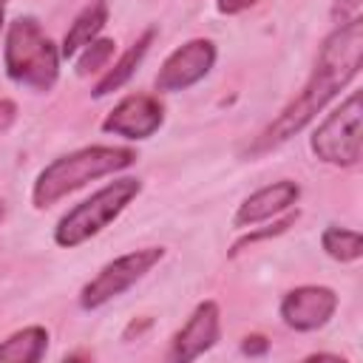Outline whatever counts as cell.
I'll list each match as a JSON object with an SVG mask.
<instances>
[{"label":"cell","mask_w":363,"mask_h":363,"mask_svg":"<svg viewBox=\"0 0 363 363\" xmlns=\"http://www.w3.org/2000/svg\"><path fill=\"white\" fill-rule=\"evenodd\" d=\"M360 62H363V17L337 26L323 40L309 82L267 125V130L258 136L252 150H269V147L292 139L298 130H303L318 116V111H323L326 102L335 99L340 94V88H346L357 77Z\"/></svg>","instance_id":"6da1fadb"},{"label":"cell","mask_w":363,"mask_h":363,"mask_svg":"<svg viewBox=\"0 0 363 363\" xmlns=\"http://www.w3.org/2000/svg\"><path fill=\"white\" fill-rule=\"evenodd\" d=\"M136 162V150L130 147H113V145H91L79 147L68 156L54 159L40 170L31 187V201L37 210H45L57 204L62 196L79 190L82 184L111 176L116 170H125Z\"/></svg>","instance_id":"7a4b0ae2"},{"label":"cell","mask_w":363,"mask_h":363,"mask_svg":"<svg viewBox=\"0 0 363 363\" xmlns=\"http://www.w3.org/2000/svg\"><path fill=\"white\" fill-rule=\"evenodd\" d=\"M60 48L40 28L34 17H17L9 23L3 62L9 79L31 91H51L60 77Z\"/></svg>","instance_id":"3957f363"},{"label":"cell","mask_w":363,"mask_h":363,"mask_svg":"<svg viewBox=\"0 0 363 363\" xmlns=\"http://www.w3.org/2000/svg\"><path fill=\"white\" fill-rule=\"evenodd\" d=\"M142 193V182L133 176L108 182L105 187H99L91 199L79 201L77 207H71L54 227V241L65 250H74L79 244H85L88 238H94L96 233H102L136 196Z\"/></svg>","instance_id":"277c9868"},{"label":"cell","mask_w":363,"mask_h":363,"mask_svg":"<svg viewBox=\"0 0 363 363\" xmlns=\"http://www.w3.org/2000/svg\"><path fill=\"white\" fill-rule=\"evenodd\" d=\"M312 153L335 167H354L363 153V105L360 91H352L326 119L315 128L309 139Z\"/></svg>","instance_id":"5b68a950"},{"label":"cell","mask_w":363,"mask_h":363,"mask_svg":"<svg viewBox=\"0 0 363 363\" xmlns=\"http://www.w3.org/2000/svg\"><path fill=\"white\" fill-rule=\"evenodd\" d=\"M164 258L162 247H142V250H130L113 261H108L79 292V306L82 309H99L108 301L119 298L122 292H128L136 281H142L159 261Z\"/></svg>","instance_id":"8992f818"},{"label":"cell","mask_w":363,"mask_h":363,"mask_svg":"<svg viewBox=\"0 0 363 363\" xmlns=\"http://www.w3.org/2000/svg\"><path fill=\"white\" fill-rule=\"evenodd\" d=\"M213 62H216V45L210 40H204V37L187 40L162 62V68L156 74V91L159 94L187 91L190 85H196L199 79H204L210 74Z\"/></svg>","instance_id":"52a82bcc"},{"label":"cell","mask_w":363,"mask_h":363,"mask_svg":"<svg viewBox=\"0 0 363 363\" xmlns=\"http://www.w3.org/2000/svg\"><path fill=\"white\" fill-rule=\"evenodd\" d=\"M162 122H164V105L159 102V96L128 94L102 119V130L122 136V139H130V142H142V139L153 136L162 128Z\"/></svg>","instance_id":"ba28073f"},{"label":"cell","mask_w":363,"mask_h":363,"mask_svg":"<svg viewBox=\"0 0 363 363\" xmlns=\"http://www.w3.org/2000/svg\"><path fill=\"white\" fill-rule=\"evenodd\" d=\"M337 309V295L329 286L303 284L284 295L281 301V320L295 332H315L332 320Z\"/></svg>","instance_id":"9c48e42d"},{"label":"cell","mask_w":363,"mask_h":363,"mask_svg":"<svg viewBox=\"0 0 363 363\" xmlns=\"http://www.w3.org/2000/svg\"><path fill=\"white\" fill-rule=\"evenodd\" d=\"M218 332H221V312H218V303H216V301H201V303L193 309V315L187 318V323L173 335L167 360H176V363L196 360L199 354H204V352L218 340Z\"/></svg>","instance_id":"30bf717a"},{"label":"cell","mask_w":363,"mask_h":363,"mask_svg":"<svg viewBox=\"0 0 363 363\" xmlns=\"http://www.w3.org/2000/svg\"><path fill=\"white\" fill-rule=\"evenodd\" d=\"M298 199H301V187H298L295 182H289V179L272 182V184H267V187L250 193V196L238 204V210H235V216H233V224H235L238 230L255 227V224H261V221H269V218L278 216V213H286L292 204H298Z\"/></svg>","instance_id":"8fae6325"},{"label":"cell","mask_w":363,"mask_h":363,"mask_svg":"<svg viewBox=\"0 0 363 363\" xmlns=\"http://www.w3.org/2000/svg\"><path fill=\"white\" fill-rule=\"evenodd\" d=\"M108 23V0H94L88 3L71 23V28L65 31L62 37V45H60V57H77L91 40H96V34L105 28Z\"/></svg>","instance_id":"7c38bea8"},{"label":"cell","mask_w":363,"mask_h":363,"mask_svg":"<svg viewBox=\"0 0 363 363\" xmlns=\"http://www.w3.org/2000/svg\"><path fill=\"white\" fill-rule=\"evenodd\" d=\"M156 40V28H147L105 74H102V79L94 85V91H91V96H96V99H102V96H108V94H113V91H119L130 77H133V71H136V65L145 60V54H147V48H150V43Z\"/></svg>","instance_id":"4fadbf2b"},{"label":"cell","mask_w":363,"mask_h":363,"mask_svg":"<svg viewBox=\"0 0 363 363\" xmlns=\"http://www.w3.org/2000/svg\"><path fill=\"white\" fill-rule=\"evenodd\" d=\"M48 349V332L43 326H26L0 343V363H40Z\"/></svg>","instance_id":"5bb4252c"},{"label":"cell","mask_w":363,"mask_h":363,"mask_svg":"<svg viewBox=\"0 0 363 363\" xmlns=\"http://www.w3.org/2000/svg\"><path fill=\"white\" fill-rule=\"evenodd\" d=\"M320 247L329 258L340 261V264H349V261H357L363 255V238L360 233L354 230H346V227H326L323 235H320Z\"/></svg>","instance_id":"9a60e30c"},{"label":"cell","mask_w":363,"mask_h":363,"mask_svg":"<svg viewBox=\"0 0 363 363\" xmlns=\"http://www.w3.org/2000/svg\"><path fill=\"white\" fill-rule=\"evenodd\" d=\"M113 51H116V43H113V40H108V37L91 40V43L79 51V57H77V74H79V77H88V74L102 71V68L108 65V60L113 57Z\"/></svg>","instance_id":"2e32d148"},{"label":"cell","mask_w":363,"mask_h":363,"mask_svg":"<svg viewBox=\"0 0 363 363\" xmlns=\"http://www.w3.org/2000/svg\"><path fill=\"white\" fill-rule=\"evenodd\" d=\"M298 221V210L295 213H286L284 218H278L272 227H264V230H252V233H247L244 238H238L235 244H233V250H230V255H238L241 250H247V247H252L255 241H264V238H272V235H281L284 230H289L292 224Z\"/></svg>","instance_id":"e0dca14e"},{"label":"cell","mask_w":363,"mask_h":363,"mask_svg":"<svg viewBox=\"0 0 363 363\" xmlns=\"http://www.w3.org/2000/svg\"><path fill=\"white\" fill-rule=\"evenodd\" d=\"M363 11V0H335L332 3V20L337 26L349 23V20H357Z\"/></svg>","instance_id":"ac0fdd59"},{"label":"cell","mask_w":363,"mask_h":363,"mask_svg":"<svg viewBox=\"0 0 363 363\" xmlns=\"http://www.w3.org/2000/svg\"><path fill=\"white\" fill-rule=\"evenodd\" d=\"M267 349H269V340H267L264 335H247L244 343H241V352L250 354V357H255V354H267Z\"/></svg>","instance_id":"d6986e66"},{"label":"cell","mask_w":363,"mask_h":363,"mask_svg":"<svg viewBox=\"0 0 363 363\" xmlns=\"http://www.w3.org/2000/svg\"><path fill=\"white\" fill-rule=\"evenodd\" d=\"M258 0H216V9L221 14H238V11H247L250 6H255Z\"/></svg>","instance_id":"ffe728a7"},{"label":"cell","mask_w":363,"mask_h":363,"mask_svg":"<svg viewBox=\"0 0 363 363\" xmlns=\"http://www.w3.org/2000/svg\"><path fill=\"white\" fill-rule=\"evenodd\" d=\"M6 210H9V207H6V199H0V224L6 221Z\"/></svg>","instance_id":"44dd1931"},{"label":"cell","mask_w":363,"mask_h":363,"mask_svg":"<svg viewBox=\"0 0 363 363\" xmlns=\"http://www.w3.org/2000/svg\"><path fill=\"white\" fill-rule=\"evenodd\" d=\"M3 26H6V17H3V9H0V34H3Z\"/></svg>","instance_id":"7402d4cb"},{"label":"cell","mask_w":363,"mask_h":363,"mask_svg":"<svg viewBox=\"0 0 363 363\" xmlns=\"http://www.w3.org/2000/svg\"><path fill=\"white\" fill-rule=\"evenodd\" d=\"M6 3H9V0H0V9H3V6H6Z\"/></svg>","instance_id":"603a6c76"}]
</instances>
